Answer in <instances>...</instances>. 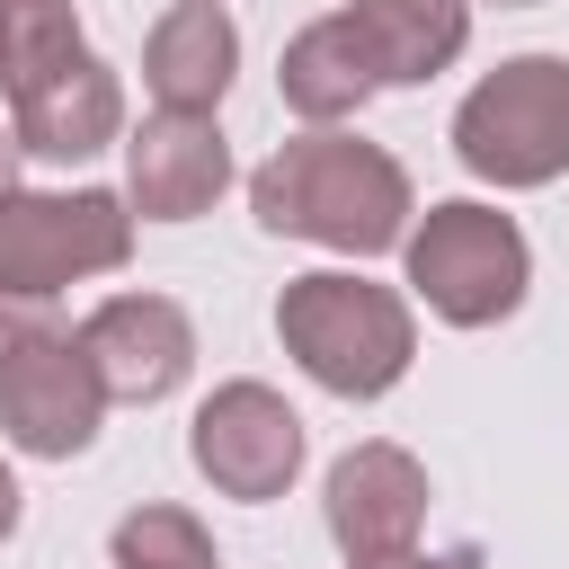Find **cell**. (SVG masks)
I'll return each instance as SVG.
<instances>
[{"mask_svg": "<svg viewBox=\"0 0 569 569\" xmlns=\"http://www.w3.org/2000/svg\"><path fill=\"white\" fill-rule=\"evenodd\" d=\"M249 213L258 231L276 240H311V249H347V258H373V249H400L409 240V169L382 151V142H356V133H293L276 142L258 169H249Z\"/></svg>", "mask_w": 569, "mask_h": 569, "instance_id": "6da1fadb", "label": "cell"}, {"mask_svg": "<svg viewBox=\"0 0 569 569\" xmlns=\"http://www.w3.org/2000/svg\"><path fill=\"white\" fill-rule=\"evenodd\" d=\"M276 338H284V356H293L320 391H338V400H382V391L409 373V356H418L409 302H400L391 284H373V276H347V267L293 276V284L276 293Z\"/></svg>", "mask_w": 569, "mask_h": 569, "instance_id": "7a4b0ae2", "label": "cell"}, {"mask_svg": "<svg viewBox=\"0 0 569 569\" xmlns=\"http://www.w3.org/2000/svg\"><path fill=\"white\" fill-rule=\"evenodd\" d=\"M107 382L80 329L53 320V293H0V436L36 462H71L98 445Z\"/></svg>", "mask_w": 569, "mask_h": 569, "instance_id": "3957f363", "label": "cell"}, {"mask_svg": "<svg viewBox=\"0 0 569 569\" xmlns=\"http://www.w3.org/2000/svg\"><path fill=\"white\" fill-rule=\"evenodd\" d=\"M400 258H409V293H418L436 320H453V329L507 320V311L525 302V284H533V249H525L516 213L471 204V196L427 204V213L409 222Z\"/></svg>", "mask_w": 569, "mask_h": 569, "instance_id": "277c9868", "label": "cell"}, {"mask_svg": "<svg viewBox=\"0 0 569 569\" xmlns=\"http://www.w3.org/2000/svg\"><path fill=\"white\" fill-rule=\"evenodd\" d=\"M453 151L489 187L569 178V53H516L453 107Z\"/></svg>", "mask_w": 569, "mask_h": 569, "instance_id": "5b68a950", "label": "cell"}, {"mask_svg": "<svg viewBox=\"0 0 569 569\" xmlns=\"http://www.w3.org/2000/svg\"><path fill=\"white\" fill-rule=\"evenodd\" d=\"M0 89H9L18 151H36V160H98L107 142H124V89L80 44V27L9 44V80Z\"/></svg>", "mask_w": 569, "mask_h": 569, "instance_id": "8992f818", "label": "cell"}, {"mask_svg": "<svg viewBox=\"0 0 569 569\" xmlns=\"http://www.w3.org/2000/svg\"><path fill=\"white\" fill-rule=\"evenodd\" d=\"M133 258V204L107 187H9L0 196V293H62Z\"/></svg>", "mask_w": 569, "mask_h": 569, "instance_id": "52a82bcc", "label": "cell"}, {"mask_svg": "<svg viewBox=\"0 0 569 569\" xmlns=\"http://www.w3.org/2000/svg\"><path fill=\"white\" fill-rule=\"evenodd\" d=\"M187 453H196V471L222 489V498H284L293 489V471H302V418L284 409V391H267V382H222L204 409H196V427H187Z\"/></svg>", "mask_w": 569, "mask_h": 569, "instance_id": "ba28073f", "label": "cell"}, {"mask_svg": "<svg viewBox=\"0 0 569 569\" xmlns=\"http://www.w3.org/2000/svg\"><path fill=\"white\" fill-rule=\"evenodd\" d=\"M80 347L107 382V400H169L187 373H196V320L169 302V293H107L89 320H80Z\"/></svg>", "mask_w": 569, "mask_h": 569, "instance_id": "9c48e42d", "label": "cell"}, {"mask_svg": "<svg viewBox=\"0 0 569 569\" xmlns=\"http://www.w3.org/2000/svg\"><path fill=\"white\" fill-rule=\"evenodd\" d=\"M231 187V142L213 116H142V133H124V204L142 222H196L213 213V196Z\"/></svg>", "mask_w": 569, "mask_h": 569, "instance_id": "30bf717a", "label": "cell"}, {"mask_svg": "<svg viewBox=\"0 0 569 569\" xmlns=\"http://www.w3.org/2000/svg\"><path fill=\"white\" fill-rule=\"evenodd\" d=\"M427 525V471L400 445H347L329 462V533L347 560H391Z\"/></svg>", "mask_w": 569, "mask_h": 569, "instance_id": "8fae6325", "label": "cell"}, {"mask_svg": "<svg viewBox=\"0 0 569 569\" xmlns=\"http://www.w3.org/2000/svg\"><path fill=\"white\" fill-rule=\"evenodd\" d=\"M231 71H240V27L222 18V0H178L142 44V89L169 116H213Z\"/></svg>", "mask_w": 569, "mask_h": 569, "instance_id": "7c38bea8", "label": "cell"}, {"mask_svg": "<svg viewBox=\"0 0 569 569\" xmlns=\"http://www.w3.org/2000/svg\"><path fill=\"white\" fill-rule=\"evenodd\" d=\"M356 44L373 53L382 89H427L471 44V0H347Z\"/></svg>", "mask_w": 569, "mask_h": 569, "instance_id": "4fadbf2b", "label": "cell"}, {"mask_svg": "<svg viewBox=\"0 0 569 569\" xmlns=\"http://www.w3.org/2000/svg\"><path fill=\"white\" fill-rule=\"evenodd\" d=\"M276 89H284V107H293L302 124H338V116H356V107H365L382 80H373V53L356 44L347 9H329V18H311V27L284 44Z\"/></svg>", "mask_w": 569, "mask_h": 569, "instance_id": "5bb4252c", "label": "cell"}, {"mask_svg": "<svg viewBox=\"0 0 569 569\" xmlns=\"http://www.w3.org/2000/svg\"><path fill=\"white\" fill-rule=\"evenodd\" d=\"M107 551H116V569H222L213 560V533L187 507H133L107 533Z\"/></svg>", "mask_w": 569, "mask_h": 569, "instance_id": "9a60e30c", "label": "cell"}, {"mask_svg": "<svg viewBox=\"0 0 569 569\" xmlns=\"http://www.w3.org/2000/svg\"><path fill=\"white\" fill-rule=\"evenodd\" d=\"M53 27H71V0H9V44L53 36Z\"/></svg>", "mask_w": 569, "mask_h": 569, "instance_id": "2e32d148", "label": "cell"}, {"mask_svg": "<svg viewBox=\"0 0 569 569\" xmlns=\"http://www.w3.org/2000/svg\"><path fill=\"white\" fill-rule=\"evenodd\" d=\"M347 569H471V551H391V560H347Z\"/></svg>", "mask_w": 569, "mask_h": 569, "instance_id": "e0dca14e", "label": "cell"}, {"mask_svg": "<svg viewBox=\"0 0 569 569\" xmlns=\"http://www.w3.org/2000/svg\"><path fill=\"white\" fill-rule=\"evenodd\" d=\"M18 533V480H9V462H0V542Z\"/></svg>", "mask_w": 569, "mask_h": 569, "instance_id": "ac0fdd59", "label": "cell"}, {"mask_svg": "<svg viewBox=\"0 0 569 569\" xmlns=\"http://www.w3.org/2000/svg\"><path fill=\"white\" fill-rule=\"evenodd\" d=\"M9 187H18V133L0 124V196H9Z\"/></svg>", "mask_w": 569, "mask_h": 569, "instance_id": "d6986e66", "label": "cell"}, {"mask_svg": "<svg viewBox=\"0 0 569 569\" xmlns=\"http://www.w3.org/2000/svg\"><path fill=\"white\" fill-rule=\"evenodd\" d=\"M0 80H9V0H0Z\"/></svg>", "mask_w": 569, "mask_h": 569, "instance_id": "ffe728a7", "label": "cell"}, {"mask_svg": "<svg viewBox=\"0 0 569 569\" xmlns=\"http://www.w3.org/2000/svg\"><path fill=\"white\" fill-rule=\"evenodd\" d=\"M498 9H533V0H498Z\"/></svg>", "mask_w": 569, "mask_h": 569, "instance_id": "44dd1931", "label": "cell"}]
</instances>
